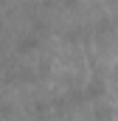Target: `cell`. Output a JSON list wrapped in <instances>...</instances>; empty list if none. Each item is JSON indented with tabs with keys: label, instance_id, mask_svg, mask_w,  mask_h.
Segmentation results:
<instances>
[{
	"label": "cell",
	"instance_id": "6da1fadb",
	"mask_svg": "<svg viewBox=\"0 0 118 121\" xmlns=\"http://www.w3.org/2000/svg\"><path fill=\"white\" fill-rule=\"evenodd\" d=\"M87 96H90V99H98V96H104V85H101L98 79H93V82L87 85Z\"/></svg>",
	"mask_w": 118,
	"mask_h": 121
}]
</instances>
